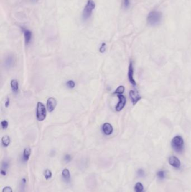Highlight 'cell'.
<instances>
[{
  "label": "cell",
  "mask_w": 191,
  "mask_h": 192,
  "mask_svg": "<svg viewBox=\"0 0 191 192\" xmlns=\"http://www.w3.org/2000/svg\"><path fill=\"white\" fill-rule=\"evenodd\" d=\"M95 7V2L93 0H88L83 12V19L84 20H88L91 17Z\"/></svg>",
  "instance_id": "cell-1"
},
{
  "label": "cell",
  "mask_w": 191,
  "mask_h": 192,
  "mask_svg": "<svg viewBox=\"0 0 191 192\" xmlns=\"http://www.w3.org/2000/svg\"><path fill=\"white\" fill-rule=\"evenodd\" d=\"M172 146L175 152H182L184 149V141L182 136H175L172 141Z\"/></svg>",
  "instance_id": "cell-2"
},
{
  "label": "cell",
  "mask_w": 191,
  "mask_h": 192,
  "mask_svg": "<svg viewBox=\"0 0 191 192\" xmlns=\"http://www.w3.org/2000/svg\"><path fill=\"white\" fill-rule=\"evenodd\" d=\"M162 14L160 12L154 11L149 14L147 17V22L152 26L156 25L160 22Z\"/></svg>",
  "instance_id": "cell-3"
},
{
  "label": "cell",
  "mask_w": 191,
  "mask_h": 192,
  "mask_svg": "<svg viewBox=\"0 0 191 192\" xmlns=\"http://www.w3.org/2000/svg\"><path fill=\"white\" fill-rule=\"evenodd\" d=\"M47 111L45 105L41 103L38 102L37 107V118L40 121H43L46 118Z\"/></svg>",
  "instance_id": "cell-4"
},
{
  "label": "cell",
  "mask_w": 191,
  "mask_h": 192,
  "mask_svg": "<svg viewBox=\"0 0 191 192\" xmlns=\"http://www.w3.org/2000/svg\"><path fill=\"white\" fill-rule=\"evenodd\" d=\"M129 95V97L131 100V101L132 102L134 105H135L142 98L141 96L139 95L138 92L136 91V90H130Z\"/></svg>",
  "instance_id": "cell-5"
},
{
  "label": "cell",
  "mask_w": 191,
  "mask_h": 192,
  "mask_svg": "<svg viewBox=\"0 0 191 192\" xmlns=\"http://www.w3.org/2000/svg\"><path fill=\"white\" fill-rule=\"evenodd\" d=\"M57 106L56 100L53 97H51L48 99L47 102V110L50 113L53 112Z\"/></svg>",
  "instance_id": "cell-6"
},
{
  "label": "cell",
  "mask_w": 191,
  "mask_h": 192,
  "mask_svg": "<svg viewBox=\"0 0 191 192\" xmlns=\"http://www.w3.org/2000/svg\"><path fill=\"white\" fill-rule=\"evenodd\" d=\"M118 98H119V102L116 107V110L117 111H120L124 107L126 103V99L122 95H118Z\"/></svg>",
  "instance_id": "cell-7"
},
{
  "label": "cell",
  "mask_w": 191,
  "mask_h": 192,
  "mask_svg": "<svg viewBox=\"0 0 191 192\" xmlns=\"http://www.w3.org/2000/svg\"><path fill=\"white\" fill-rule=\"evenodd\" d=\"M128 77H129V82L134 86H136V83L134 78V67L132 62H130L129 63V71H128Z\"/></svg>",
  "instance_id": "cell-8"
},
{
  "label": "cell",
  "mask_w": 191,
  "mask_h": 192,
  "mask_svg": "<svg viewBox=\"0 0 191 192\" xmlns=\"http://www.w3.org/2000/svg\"><path fill=\"white\" fill-rule=\"evenodd\" d=\"M22 30L24 33V39H25V42L27 45L29 44L32 40V33L30 30L29 29L24 28H21Z\"/></svg>",
  "instance_id": "cell-9"
},
{
  "label": "cell",
  "mask_w": 191,
  "mask_h": 192,
  "mask_svg": "<svg viewBox=\"0 0 191 192\" xmlns=\"http://www.w3.org/2000/svg\"><path fill=\"white\" fill-rule=\"evenodd\" d=\"M169 164L176 169H179L180 167V160L175 156H171L169 158Z\"/></svg>",
  "instance_id": "cell-10"
},
{
  "label": "cell",
  "mask_w": 191,
  "mask_h": 192,
  "mask_svg": "<svg viewBox=\"0 0 191 192\" xmlns=\"http://www.w3.org/2000/svg\"><path fill=\"white\" fill-rule=\"evenodd\" d=\"M103 130L104 133L107 135V136H109L112 133L113 129L112 126V125L109 123H104L103 125Z\"/></svg>",
  "instance_id": "cell-11"
},
{
  "label": "cell",
  "mask_w": 191,
  "mask_h": 192,
  "mask_svg": "<svg viewBox=\"0 0 191 192\" xmlns=\"http://www.w3.org/2000/svg\"><path fill=\"white\" fill-rule=\"evenodd\" d=\"M15 64V58L12 55H9L5 60V65L7 68H11Z\"/></svg>",
  "instance_id": "cell-12"
},
{
  "label": "cell",
  "mask_w": 191,
  "mask_h": 192,
  "mask_svg": "<svg viewBox=\"0 0 191 192\" xmlns=\"http://www.w3.org/2000/svg\"><path fill=\"white\" fill-rule=\"evenodd\" d=\"M11 87L13 92L17 93L19 91V84L17 80L15 79L12 80L11 82Z\"/></svg>",
  "instance_id": "cell-13"
},
{
  "label": "cell",
  "mask_w": 191,
  "mask_h": 192,
  "mask_svg": "<svg viewBox=\"0 0 191 192\" xmlns=\"http://www.w3.org/2000/svg\"><path fill=\"white\" fill-rule=\"evenodd\" d=\"M31 154V149L30 148H26L24 150L23 153V159L25 161H27L29 158Z\"/></svg>",
  "instance_id": "cell-14"
},
{
  "label": "cell",
  "mask_w": 191,
  "mask_h": 192,
  "mask_svg": "<svg viewBox=\"0 0 191 192\" xmlns=\"http://www.w3.org/2000/svg\"><path fill=\"white\" fill-rule=\"evenodd\" d=\"M62 176L63 178V179L67 181H69L70 180V173L69 171V170L67 169H65L63 170L62 171Z\"/></svg>",
  "instance_id": "cell-15"
},
{
  "label": "cell",
  "mask_w": 191,
  "mask_h": 192,
  "mask_svg": "<svg viewBox=\"0 0 191 192\" xmlns=\"http://www.w3.org/2000/svg\"><path fill=\"white\" fill-rule=\"evenodd\" d=\"M2 143L4 147H7L10 143V138L9 136H5L2 138Z\"/></svg>",
  "instance_id": "cell-16"
},
{
  "label": "cell",
  "mask_w": 191,
  "mask_h": 192,
  "mask_svg": "<svg viewBox=\"0 0 191 192\" xmlns=\"http://www.w3.org/2000/svg\"><path fill=\"white\" fill-rule=\"evenodd\" d=\"M144 186L140 182L137 183L135 186V192H144Z\"/></svg>",
  "instance_id": "cell-17"
},
{
  "label": "cell",
  "mask_w": 191,
  "mask_h": 192,
  "mask_svg": "<svg viewBox=\"0 0 191 192\" xmlns=\"http://www.w3.org/2000/svg\"><path fill=\"white\" fill-rule=\"evenodd\" d=\"M124 87L123 85L119 86L118 88L116 89V90L114 92V94H117V95H122L124 93Z\"/></svg>",
  "instance_id": "cell-18"
},
{
  "label": "cell",
  "mask_w": 191,
  "mask_h": 192,
  "mask_svg": "<svg viewBox=\"0 0 191 192\" xmlns=\"http://www.w3.org/2000/svg\"><path fill=\"white\" fill-rule=\"evenodd\" d=\"M157 175L159 179H164L165 178V172L163 170L158 171L157 173Z\"/></svg>",
  "instance_id": "cell-19"
},
{
  "label": "cell",
  "mask_w": 191,
  "mask_h": 192,
  "mask_svg": "<svg viewBox=\"0 0 191 192\" xmlns=\"http://www.w3.org/2000/svg\"><path fill=\"white\" fill-rule=\"evenodd\" d=\"M44 174H45V179H46L47 180L50 179L51 177H52V172H51V171H50V170L48 169L45 170Z\"/></svg>",
  "instance_id": "cell-20"
},
{
  "label": "cell",
  "mask_w": 191,
  "mask_h": 192,
  "mask_svg": "<svg viewBox=\"0 0 191 192\" xmlns=\"http://www.w3.org/2000/svg\"><path fill=\"white\" fill-rule=\"evenodd\" d=\"M66 85L69 88H73L75 87V83L73 80H69L67 82Z\"/></svg>",
  "instance_id": "cell-21"
},
{
  "label": "cell",
  "mask_w": 191,
  "mask_h": 192,
  "mask_svg": "<svg viewBox=\"0 0 191 192\" xmlns=\"http://www.w3.org/2000/svg\"><path fill=\"white\" fill-rule=\"evenodd\" d=\"M123 5L125 9H128L130 5L129 0H123Z\"/></svg>",
  "instance_id": "cell-22"
},
{
  "label": "cell",
  "mask_w": 191,
  "mask_h": 192,
  "mask_svg": "<svg viewBox=\"0 0 191 192\" xmlns=\"http://www.w3.org/2000/svg\"><path fill=\"white\" fill-rule=\"evenodd\" d=\"M1 126L3 129H6L8 127V122L6 120H3L1 122Z\"/></svg>",
  "instance_id": "cell-23"
},
{
  "label": "cell",
  "mask_w": 191,
  "mask_h": 192,
  "mask_svg": "<svg viewBox=\"0 0 191 192\" xmlns=\"http://www.w3.org/2000/svg\"><path fill=\"white\" fill-rule=\"evenodd\" d=\"M106 43H103L101 44V46L99 48V51L101 52V53H103V52H104L105 51H106Z\"/></svg>",
  "instance_id": "cell-24"
},
{
  "label": "cell",
  "mask_w": 191,
  "mask_h": 192,
  "mask_svg": "<svg viewBox=\"0 0 191 192\" xmlns=\"http://www.w3.org/2000/svg\"><path fill=\"white\" fill-rule=\"evenodd\" d=\"M137 174H138V175L139 176H140V177L144 176V175H145V171H144V170L140 169L137 170Z\"/></svg>",
  "instance_id": "cell-25"
},
{
  "label": "cell",
  "mask_w": 191,
  "mask_h": 192,
  "mask_svg": "<svg viewBox=\"0 0 191 192\" xmlns=\"http://www.w3.org/2000/svg\"><path fill=\"white\" fill-rule=\"evenodd\" d=\"M8 167H9L8 163L7 162H4L2 165V170L6 171V170L8 169Z\"/></svg>",
  "instance_id": "cell-26"
},
{
  "label": "cell",
  "mask_w": 191,
  "mask_h": 192,
  "mask_svg": "<svg viewBox=\"0 0 191 192\" xmlns=\"http://www.w3.org/2000/svg\"><path fill=\"white\" fill-rule=\"evenodd\" d=\"M2 192H12V190L11 187L6 186L3 189Z\"/></svg>",
  "instance_id": "cell-27"
},
{
  "label": "cell",
  "mask_w": 191,
  "mask_h": 192,
  "mask_svg": "<svg viewBox=\"0 0 191 192\" xmlns=\"http://www.w3.org/2000/svg\"><path fill=\"white\" fill-rule=\"evenodd\" d=\"M64 160H65V161L68 162L71 160V156L70 154H66L64 157Z\"/></svg>",
  "instance_id": "cell-28"
},
{
  "label": "cell",
  "mask_w": 191,
  "mask_h": 192,
  "mask_svg": "<svg viewBox=\"0 0 191 192\" xmlns=\"http://www.w3.org/2000/svg\"><path fill=\"white\" fill-rule=\"evenodd\" d=\"M10 98H7L6 100V102L5 103V105L6 108H8L10 105Z\"/></svg>",
  "instance_id": "cell-29"
},
{
  "label": "cell",
  "mask_w": 191,
  "mask_h": 192,
  "mask_svg": "<svg viewBox=\"0 0 191 192\" xmlns=\"http://www.w3.org/2000/svg\"><path fill=\"white\" fill-rule=\"evenodd\" d=\"M1 175H6V171H5V170H1Z\"/></svg>",
  "instance_id": "cell-30"
},
{
  "label": "cell",
  "mask_w": 191,
  "mask_h": 192,
  "mask_svg": "<svg viewBox=\"0 0 191 192\" xmlns=\"http://www.w3.org/2000/svg\"><path fill=\"white\" fill-rule=\"evenodd\" d=\"M33 1H35V0H33Z\"/></svg>",
  "instance_id": "cell-31"
}]
</instances>
